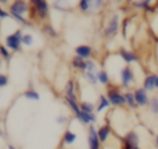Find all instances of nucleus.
<instances>
[{
    "instance_id": "nucleus-38",
    "label": "nucleus",
    "mask_w": 158,
    "mask_h": 149,
    "mask_svg": "<svg viewBox=\"0 0 158 149\" xmlns=\"http://www.w3.org/2000/svg\"><path fill=\"white\" fill-rule=\"evenodd\" d=\"M156 147H157V149H158V134L156 135Z\"/></svg>"
},
{
    "instance_id": "nucleus-37",
    "label": "nucleus",
    "mask_w": 158,
    "mask_h": 149,
    "mask_svg": "<svg viewBox=\"0 0 158 149\" xmlns=\"http://www.w3.org/2000/svg\"><path fill=\"white\" fill-rule=\"evenodd\" d=\"M93 4H94V7L98 9V7H100V6L102 5V1H101V0H99V1L96 0V1H93Z\"/></svg>"
},
{
    "instance_id": "nucleus-41",
    "label": "nucleus",
    "mask_w": 158,
    "mask_h": 149,
    "mask_svg": "<svg viewBox=\"0 0 158 149\" xmlns=\"http://www.w3.org/2000/svg\"><path fill=\"white\" fill-rule=\"evenodd\" d=\"M156 7H157V9H158V1H157V2H156Z\"/></svg>"
},
{
    "instance_id": "nucleus-8",
    "label": "nucleus",
    "mask_w": 158,
    "mask_h": 149,
    "mask_svg": "<svg viewBox=\"0 0 158 149\" xmlns=\"http://www.w3.org/2000/svg\"><path fill=\"white\" fill-rule=\"evenodd\" d=\"M118 25H120L118 23V15H114L111 17V20L109 21V23L106 25L105 30H104V36L109 37V36L115 34L117 32V30H118Z\"/></svg>"
},
{
    "instance_id": "nucleus-30",
    "label": "nucleus",
    "mask_w": 158,
    "mask_h": 149,
    "mask_svg": "<svg viewBox=\"0 0 158 149\" xmlns=\"http://www.w3.org/2000/svg\"><path fill=\"white\" fill-rule=\"evenodd\" d=\"M32 43H33V37H32V34H30V33L23 34V37H22V44H25V46H31Z\"/></svg>"
},
{
    "instance_id": "nucleus-25",
    "label": "nucleus",
    "mask_w": 158,
    "mask_h": 149,
    "mask_svg": "<svg viewBox=\"0 0 158 149\" xmlns=\"http://www.w3.org/2000/svg\"><path fill=\"white\" fill-rule=\"evenodd\" d=\"M23 95H25L27 99H30V100H35V101H38V100H40V95H38V92H37L36 90H33V89H28V90H26V91L23 92Z\"/></svg>"
},
{
    "instance_id": "nucleus-32",
    "label": "nucleus",
    "mask_w": 158,
    "mask_h": 149,
    "mask_svg": "<svg viewBox=\"0 0 158 149\" xmlns=\"http://www.w3.org/2000/svg\"><path fill=\"white\" fill-rule=\"evenodd\" d=\"M9 14H10V12H9ZM10 16H11V17H14L16 21H19V22L23 23V25H26V23H27V20H26L22 15H19V14H10Z\"/></svg>"
},
{
    "instance_id": "nucleus-35",
    "label": "nucleus",
    "mask_w": 158,
    "mask_h": 149,
    "mask_svg": "<svg viewBox=\"0 0 158 149\" xmlns=\"http://www.w3.org/2000/svg\"><path fill=\"white\" fill-rule=\"evenodd\" d=\"M67 119H68V117L62 116V115H59V116H57V117H56V122H57V123H59V124L65 123V122H67Z\"/></svg>"
},
{
    "instance_id": "nucleus-33",
    "label": "nucleus",
    "mask_w": 158,
    "mask_h": 149,
    "mask_svg": "<svg viewBox=\"0 0 158 149\" xmlns=\"http://www.w3.org/2000/svg\"><path fill=\"white\" fill-rule=\"evenodd\" d=\"M7 76L5 75V74H0V86L1 87H4V86H6V84H7Z\"/></svg>"
},
{
    "instance_id": "nucleus-28",
    "label": "nucleus",
    "mask_w": 158,
    "mask_h": 149,
    "mask_svg": "<svg viewBox=\"0 0 158 149\" xmlns=\"http://www.w3.org/2000/svg\"><path fill=\"white\" fill-rule=\"evenodd\" d=\"M84 76H85L86 80H88L90 84H93V85H95V84L98 83L96 73H93V71H85V73H84Z\"/></svg>"
},
{
    "instance_id": "nucleus-15",
    "label": "nucleus",
    "mask_w": 158,
    "mask_h": 149,
    "mask_svg": "<svg viewBox=\"0 0 158 149\" xmlns=\"http://www.w3.org/2000/svg\"><path fill=\"white\" fill-rule=\"evenodd\" d=\"M72 66L75 68V69H80L83 73L85 71V68H86V60L78 57V55H74L72 58Z\"/></svg>"
},
{
    "instance_id": "nucleus-5",
    "label": "nucleus",
    "mask_w": 158,
    "mask_h": 149,
    "mask_svg": "<svg viewBox=\"0 0 158 149\" xmlns=\"http://www.w3.org/2000/svg\"><path fill=\"white\" fill-rule=\"evenodd\" d=\"M32 6L35 7L37 16L40 18H46L48 16V2L44 0H32Z\"/></svg>"
},
{
    "instance_id": "nucleus-26",
    "label": "nucleus",
    "mask_w": 158,
    "mask_h": 149,
    "mask_svg": "<svg viewBox=\"0 0 158 149\" xmlns=\"http://www.w3.org/2000/svg\"><path fill=\"white\" fill-rule=\"evenodd\" d=\"M149 108L154 115H158V96H153L149 99Z\"/></svg>"
},
{
    "instance_id": "nucleus-16",
    "label": "nucleus",
    "mask_w": 158,
    "mask_h": 149,
    "mask_svg": "<svg viewBox=\"0 0 158 149\" xmlns=\"http://www.w3.org/2000/svg\"><path fill=\"white\" fill-rule=\"evenodd\" d=\"M75 84L73 80H69L65 85V89H64V94H65V97H69V99H73V100H77L75 99Z\"/></svg>"
},
{
    "instance_id": "nucleus-14",
    "label": "nucleus",
    "mask_w": 158,
    "mask_h": 149,
    "mask_svg": "<svg viewBox=\"0 0 158 149\" xmlns=\"http://www.w3.org/2000/svg\"><path fill=\"white\" fill-rule=\"evenodd\" d=\"M156 79H157V75L154 74H149L144 78L143 80V87L147 90V91H152L156 89Z\"/></svg>"
},
{
    "instance_id": "nucleus-27",
    "label": "nucleus",
    "mask_w": 158,
    "mask_h": 149,
    "mask_svg": "<svg viewBox=\"0 0 158 149\" xmlns=\"http://www.w3.org/2000/svg\"><path fill=\"white\" fill-rule=\"evenodd\" d=\"M91 4H93V1H89V0H80V1L78 2V6H79V9H80L81 11H88V10L91 9Z\"/></svg>"
},
{
    "instance_id": "nucleus-29",
    "label": "nucleus",
    "mask_w": 158,
    "mask_h": 149,
    "mask_svg": "<svg viewBox=\"0 0 158 149\" xmlns=\"http://www.w3.org/2000/svg\"><path fill=\"white\" fill-rule=\"evenodd\" d=\"M85 71H93V73H98L96 70V63L91 59H88L86 60V68H85ZM84 71V73H85Z\"/></svg>"
},
{
    "instance_id": "nucleus-6",
    "label": "nucleus",
    "mask_w": 158,
    "mask_h": 149,
    "mask_svg": "<svg viewBox=\"0 0 158 149\" xmlns=\"http://www.w3.org/2000/svg\"><path fill=\"white\" fill-rule=\"evenodd\" d=\"M133 95H135V99H136V102H137L138 106L149 105V99H148V95H147V90L144 87H137V89H135Z\"/></svg>"
},
{
    "instance_id": "nucleus-40",
    "label": "nucleus",
    "mask_w": 158,
    "mask_h": 149,
    "mask_svg": "<svg viewBox=\"0 0 158 149\" xmlns=\"http://www.w3.org/2000/svg\"><path fill=\"white\" fill-rule=\"evenodd\" d=\"M156 89H158V75H157V79H156Z\"/></svg>"
},
{
    "instance_id": "nucleus-24",
    "label": "nucleus",
    "mask_w": 158,
    "mask_h": 149,
    "mask_svg": "<svg viewBox=\"0 0 158 149\" xmlns=\"http://www.w3.org/2000/svg\"><path fill=\"white\" fill-rule=\"evenodd\" d=\"M80 110L86 112V113H94V110H95V106L93 102H88V101H81L80 103Z\"/></svg>"
},
{
    "instance_id": "nucleus-3",
    "label": "nucleus",
    "mask_w": 158,
    "mask_h": 149,
    "mask_svg": "<svg viewBox=\"0 0 158 149\" xmlns=\"http://www.w3.org/2000/svg\"><path fill=\"white\" fill-rule=\"evenodd\" d=\"M100 139L98 135V129L94 124H90L88 128V147L89 149H100Z\"/></svg>"
},
{
    "instance_id": "nucleus-13",
    "label": "nucleus",
    "mask_w": 158,
    "mask_h": 149,
    "mask_svg": "<svg viewBox=\"0 0 158 149\" xmlns=\"http://www.w3.org/2000/svg\"><path fill=\"white\" fill-rule=\"evenodd\" d=\"M118 54H120V57H121L126 63H128V64L132 63V62H137V60H138V57H137L133 52L127 50V49H125V48H120Z\"/></svg>"
},
{
    "instance_id": "nucleus-21",
    "label": "nucleus",
    "mask_w": 158,
    "mask_h": 149,
    "mask_svg": "<svg viewBox=\"0 0 158 149\" xmlns=\"http://www.w3.org/2000/svg\"><path fill=\"white\" fill-rule=\"evenodd\" d=\"M132 6L135 9H143V10H151V11L154 10V7H151V2L146 1V0L144 1H133Z\"/></svg>"
},
{
    "instance_id": "nucleus-4",
    "label": "nucleus",
    "mask_w": 158,
    "mask_h": 149,
    "mask_svg": "<svg viewBox=\"0 0 158 149\" xmlns=\"http://www.w3.org/2000/svg\"><path fill=\"white\" fill-rule=\"evenodd\" d=\"M120 79H121V86L122 87H128L131 83L135 81V75L130 65H126L121 69L120 71Z\"/></svg>"
},
{
    "instance_id": "nucleus-11",
    "label": "nucleus",
    "mask_w": 158,
    "mask_h": 149,
    "mask_svg": "<svg viewBox=\"0 0 158 149\" xmlns=\"http://www.w3.org/2000/svg\"><path fill=\"white\" fill-rule=\"evenodd\" d=\"M75 117L83 123V124H89V123H94L96 122V115L95 113H86L84 111L80 110V112L78 115H75Z\"/></svg>"
},
{
    "instance_id": "nucleus-17",
    "label": "nucleus",
    "mask_w": 158,
    "mask_h": 149,
    "mask_svg": "<svg viewBox=\"0 0 158 149\" xmlns=\"http://www.w3.org/2000/svg\"><path fill=\"white\" fill-rule=\"evenodd\" d=\"M111 103H110V101H109V99L105 96V95H99V100H98V106H96V112H100V111H102L104 108H107L109 106H110Z\"/></svg>"
},
{
    "instance_id": "nucleus-23",
    "label": "nucleus",
    "mask_w": 158,
    "mask_h": 149,
    "mask_svg": "<svg viewBox=\"0 0 158 149\" xmlns=\"http://www.w3.org/2000/svg\"><path fill=\"white\" fill-rule=\"evenodd\" d=\"M42 31H43L44 34L51 36V37H53V38H57V37H58V33L56 32V30H54V28L52 27V25H49V23H44L43 27H42Z\"/></svg>"
},
{
    "instance_id": "nucleus-39",
    "label": "nucleus",
    "mask_w": 158,
    "mask_h": 149,
    "mask_svg": "<svg viewBox=\"0 0 158 149\" xmlns=\"http://www.w3.org/2000/svg\"><path fill=\"white\" fill-rule=\"evenodd\" d=\"M7 149H16V148H15L14 145H11V144H9V145H7Z\"/></svg>"
},
{
    "instance_id": "nucleus-10",
    "label": "nucleus",
    "mask_w": 158,
    "mask_h": 149,
    "mask_svg": "<svg viewBox=\"0 0 158 149\" xmlns=\"http://www.w3.org/2000/svg\"><path fill=\"white\" fill-rule=\"evenodd\" d=\"M74 52H75V55L80 57V58H83V59H85V60H88L89 57L91 55L93 49H91V47L88 46V44H80V46L75 47Z\"/></svg>"
},
{
    "instance_id": "nucleus-2",
    "label": "nucleus",
    "mask_w": 158,
    "mask_h": 149,
    "mask_svg": "<svg viewBox=\"0 0 158 149\" xmlns=\"http://www.w3.org/2000/svg\"><path fill=\"white\" fill-rule=\"evenodd\" d=\"M22 37H23L22 31L21 30H16L12 34L6 36V38H5L6 47L9 49H11V50H15V52L19 50L20 47H21V44H22Z\"/></svg>"
},
{
    "instance_id": "nucleus-1",
    "label": "nucleus",
    "mask_w": 158,
    "mask_h": 149,
    "mask_svg": "<svg viewBox=\"0 0 158 149\" xmlns=\"http://www.w3.org/2000/svg\"><path fill=\"white\" fill-rule=\"evenodd\" d=\"M106 97L109 99L110 103L114 105V106H123L126 103L125 96H123V94L120 92V87H117V86H110V87H107Z\"/></svg>"
},
{
    "instance_id": "nucleus-12",
    "label": "nucleus",
    "mask_w": 158,
    "mask_h": 149,
    "mask_svg": "<svg viewBox=\"0 0 158 149\" xmlns=\"http://www.w3.org/2000/svg\"><path fill=\"white\" fill-rule=\"evenodd\" d=\"M110 134H111V127L109 123L102 124L98 128V135H99V139L101 143H105L106 139L110 137Z\"/></svg>"
},
{
    "instance_id": "nucleus-20",
    "label": "nucleus",
    "mask_w": 158,
    "mask_h": 149,
    "mask_svg": "<svg viewBox=\"0 0 158 149\" xmlns=\"http://www.w3.org/2000/svg\"><path fill=\"white\" fill-rule=\"evenodd\" d=\"M64 101H65V103L70 107V110H72L75 115H78V113L80 112V105L77 102V100H73V99H69V97H65V96H64Z\"/></svg>"
},
{
    "instance_id": "nucleus-31",
    "label": "nucleus",
    "mask_w": 158,
    "mask_h": 149,
    "mask_svg": "<svg viewBox=\"0 0 158 149\" xmlns=\"http://www.w3.org/2000/svg\"><path fill=\"white\" fill-rule=\"evenodd\" d=\"M0 52H1V57H2L4 59L9 60V59L11 58V55H10V52L6 49V47H5V46H0Z\"/></svg>"
},
{
    "instance_id": "nucleus-19",
    "label": "nucleus",
    "mask_w": 158,
    "mask_h": 149,
    "mask_svg": "<svg viewBox=\"0 0 158 149\" xmlns=\"http://www.w3.org/2000/svg\"><path fill=\"white\" fill-rule=\"evenodd\" d=\"M123 96H125V100H126V105H128V107L131 108H136L138 105L136 102V99H135V95L132 91H126L123 92Z\"/></svg>"
},
{
    "instance_id": "nucleus-36",
    "label": "nucleus",
    "mask_w": 158,
    "mask_h": 149,
    "mask_svg": "<svg viewBox=\"0 0 158 149\" xmlns=\"http://www.w3.org/2000/svg\"><path fill=\"white\" fill-rule=\"evenodd\" d=\"M7 16H10V14L6 12L4 9H0V17H1V18H5V17H7Z\"/></svg>"
},
{
    "instance_id": "nucleus-9",
    "label": "nucleus",
    "mask_w": 158,
    "mask_h": 149,
    "mask_svg": "<svg viewBox=\"0 0 158 149\" xmlns=\"http://www.w3.org/2000/svg\"><path fill=\"white\" fill-rule=\"evenodd\" d=\"M123 144H128L131 147H138L139 144V137L135 131H128L123 137Z\"/></svg>"
},
{
    "instance_id": "nucleus-7",
    "label": "nucleus",
    "mask_w": 158,
    "mask_h": 149,
    "mask_svg": "<svg viewBox=\"0 0 158 149\" xmlns=\"http://www.w3.org/2000/svg\"><path fill=\"white\" fill-rule=\"evenodd\" d=\"M27 11H28V4L26 1H14L10 5V9H9L10 14H19V15H22V16Z\"/></svg>"
},
{
    "instance_id": "nucleus-34",
    "label": "nucleus",
    "mask_w": 158,
    "mask_h": 149,
    "mask_svg": "<svg viewBox=\"0 0 158 149\" xmlns=\"http://www.w3.org/2000/svg\"><path fill=\"white\" fill-rule=\"evenodd\" d=\"M128 22H130V18L128 17H126L123 20V22H122V34H123V37H126V28H127Z\"/></svg>"
},
{
    "instance_id": "nucleus-18",
    "label": "nucleus",
    "mask_w": 158,
    "mask_h": 149,
    "mask_svg": "<svg viewBox=\"0 0 158 149\" xmlns=\"http://www.w3.org/2000/svg\"><path fill=\"white\" fill-rule=\"evenodd\" d=\"M75 139H77V135H75L70 129H67V131L64 132V134H63L62 142H63V144L70 145V144H73V143L75 142Z\"/></svg>"
},
{
    "instance_id": "nucleus-22",
    "label": "nucleus",
    "mask_w": 158,
    "mask_h": 149,
    "mask_svg": "<svg viewBox=\"0 0 158 149\" xmlns=\"http://www.w3.org/2000/svg\"><path fill=\"white\" fill-rule=\"evenodd\" d=\"M96 78H98V81H99L100 84H102V85H106V84L109 83V80H110L109 74H107L106 70H99V71L96 73Z\"/></svg>"
}]
</instances>
